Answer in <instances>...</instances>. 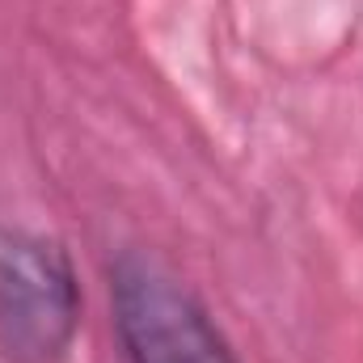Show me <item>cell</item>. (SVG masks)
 I'll list each match as a JSON object with an SVG mask.
<instances>
[{
  "label": "cell",
  "mask_w": 363,
  "mask_h": 363,
  "mask_svg": "<svg viewBox=\"0 0 363 363\" xmlns=\"http://www.w3.org/2000/svg\"><path fill=\"white\" fill-rule=\"evenodd\" d=\"M81 330V283L60 241L0 233V355L9 363H64Z\"/></svg>",
  "instance_id": "obj_1"
},
{
  "label": "cell",
  "mask_w": 363,
  "mask_h": 363,
  "mask_svg": "<svg viewBox=\"0 0 363 363\" xmlns=\"http://www.w3.org/2000/svg\"><path fill=\"white\" fill-rule=\"evenodd\" d=\"M110 313L127 363H241L199 296L148 254L110 262Z\"/></svg>",
  "instance_id": "obj_2"
}]
</instances>
